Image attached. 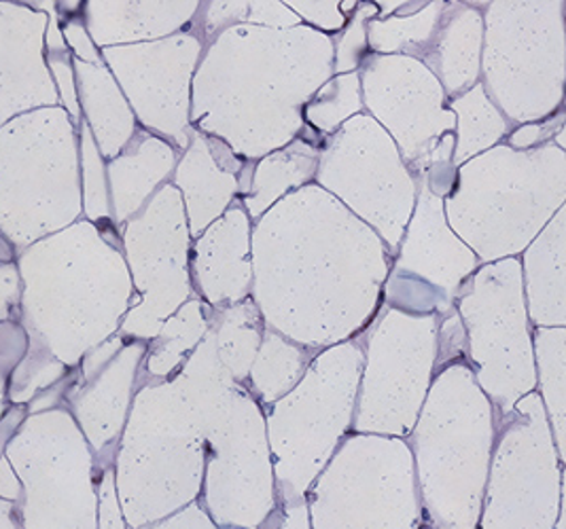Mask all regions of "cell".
Returning a JSON list of instances; mask_svg holds the SVG:
<instances>
[{
  "instance_id": "1",
  "label": "cell",
  "mask_w": 566,
  "mask_h": 529,
  "mask_svg": "<svg viewBox=\"0 0 566 529\" xmlns=\"http://www.w3.org/2000/svg\"><path fill=\"white\" fill-rule=\"evenodd\" d=\"M4 455L22 483L18 500L24 529H92L87 512H81L71 496L73 485L55 462H48L30 424H22L20 436L11 438Z\"/></svg>"
},
{
  "instance_id": "2",
  "label": "cell",
  "mask_w": 566,
  "mask_h": 529,
  "mask_svg": "<svg viewBox=\"0 0 566 529\" xmlns=\"http://www.w3.org/2000/svg\"><path fill=\"white\" fill-rule=\"evenodd\" d=\"M0 529H24L15 502L0 500Z\"/></svg>"
}]
</instances>
